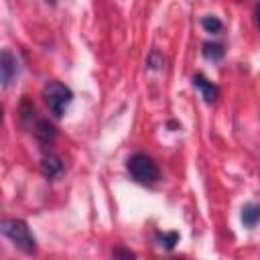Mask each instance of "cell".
Here are the masks:
<instances>
[{"instance_id":"6da1fadb","label":"cell","mask_w":260,"mask_h":260,"mask_svg":"<svg viewBox=\"0 0 260 260\" xmlns=\"http://www.w3.org/2000/svg\"><path fill=\"white\" fill-rule=\"evenodd\" d=\"M0 230L20 252H24V254H35L37 252V240H35V236L30 234L28 225L22 219L4 217L2 223H0Z\"/></svg>"},{"instance_id":"7a4b0ae2","label":"cell","mask_w":260,"mask_h":260,"mask_svg":"<svg viewBox=\"0 0 260 260\" xmlns=\"http://www.w3.org/2000/svg\"><path fill=\"white\" fill-rule=\"evenodd\" d=\"M43 100L49 108V112L57 118H61L67 110V106L73 102V91L61 83V81H49L45 87H43Z\"/></svg>"},{"instance_id":"3957f363","label":"cell","mask_w":260,"mask_h":260,"mask_svg":"<svg viewBox=\"0 0 260 260\" xmlns=\"http://www.w3.org/2000/svg\"><path fill=\"white\" fill-rule=\"evenodd\" d=\"M126 169H128L130 177H132L136 183H142V185H152V183H156V181H158V175H160L156 162H154L150 156L142 154V152L132 154V156L128 158Z\"/></svg>"},{"instance_id":"277c9868","label":"cell","mask_w":260,"mask_h":260,"mask_svg":"<svg viewBox=\"0 0 260 260\" xmlns=\"http://www.w3.org/2000/svg\"><path fill=\"white\" fill-rule=\"evenodd\" d=\"M16 75H18V59L8 49H4L0 53V79H2V85L8 87Z\"/></svg>"},{"instance_id":"5b68a950","label":"cell","mask_w":260,"mask_h":260,"mask_svg":"<svg viewBox=\"0 0 260 260\" xmlns=\"http://www.w3.org/2000/svg\"><path fill=\"white\" fill-rule=\"evenodd\" d=\"M193 85H195V87L201 91V95H203V100H205L207 104H213V102L217 100V95H219L217 85H215V83H211L209 79H205L201 73L193 75Z\"/></svg>"},{"instance_id":"8992f818","label":"cell","mask_w":260,"mask_h":260,"mask_svg":"<svg viewBox=\"0 0 260 260\" xmlns=\"http://www.w3.org/2000/svg\"><path fill=\"white\" fill-rule=\"evenodd\" d=\"M41 171H43L45 177L55 179L63 173V160L57 154H45L43 160H41Z\"/></svg>"},{"instance_id":"52a82bcc","label":"cell","mask_w":260,"mask_h":260,"mask_svg":"<svg viewBox=\"0 0 260 260\" xmlns=\"http://www.w3.org/2000/svg\"><path fill=\"white\" fill-rule=\"evenodd\" d=\"M32 132H35V136H37L41 142H51V140L55 138V134H57L55 126H53L49 120H37L35 126H32Z\"/></svg>"},{"instance_id":"ba28073f","label":"cell","mask_w":260,"mask_h":260,"mask_svg":"<svg viewBox=\"0 0 260 260\" xmlns=\"http://www.w3.org/2000/svg\"><path fill=\"white\" fill-rule=\"evenodd\" d=\"M242 223L246 228H254L260 223V203H248L242 207Z\"/></svg>"},{"instance_id":"9c48e42d","label":"cell","mask_w":260,"mask_h":260,"mask_svg":"<svg viewBox=\"0 0 260 260\" xmlns=\"http://www.w3.org/2000/svg\"><path fill=\"white\" fill-rule=\"evenodd\" d=\"M203 57L211 59V61H217V59L223 57V47L219 43H205L203 45Z\"/></svg>"},{"instance_id":"30bf717a","label":"cell","mask_w":260,"mask_h":260,"mask_svg":"<svg viewBox=\"0 0 260 260\" xmlns=\"http://www.w3.org/2000/svg\"><path fill=\"white\" fill-rule=\"evenodd\" d=\"M201 26H203L207 32H213V35H215V32L221 30L223 24H221V20H219L217 16H211V14H209V16H203V18H201Z\"/></svg>"},{"instance_id":"8fae6325","label":"cell","mask_w":260,"mask_h":260,"mask_svg":"<svg viewBox=\"0 0 260 260\" xmlns=\"http://www.w3.org/2000/svg\"><path fill=\"white\" fill-rule=\"evenodd\" d=\"M177 240H179V236H177L175 232H171V234H158V242H160V246H165L167 250H171V248L177 244Z\"/></svg>"},{"instance_id":"7c38bea8","label":"cell","mask_w":260,"mask_h":260,"mask_svg":"<svg viewBox=\"0 0 260 260\" xmlns=\"http://www.w3.org/2000/svg\"><path fill=\"white\" fill-rule=\"evenodd\" d=\"M112 256H124V258H134V252H130V250H124V248H114V250H112Z\"/></svg>"},{"instance_id":"4fadbf2b","label":"cell","mask_w":260,"mask_h":260,"mask_svg":"<svg viewBox=\"0 0 260 260\" xmlns=\"http://www.w3.org/2000/svg\"><path fill=\"white\" fill-rule=\"evenodd\" d=\"M254 18H256V26H258V30H260V2H258L256 8H254Z\"/></svg>"},{"instance_id":"5bb4252c","label":"cell","mask_w":260,"mask_h":260,"mask_svg":"<svg viewBox=\"0 0 260 260\" xmlns=\"http://www.w3.org/2000/svg\"><path fill=\"white\" fill-rule=\"evenodd\" d=\"M47 2H51V4H55V0H47Z\"/></svg>"}]
</instances>
